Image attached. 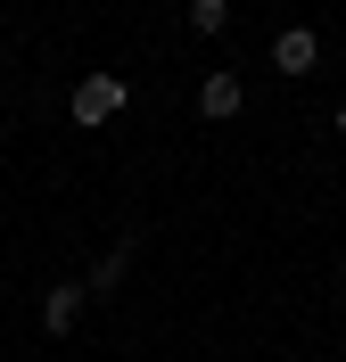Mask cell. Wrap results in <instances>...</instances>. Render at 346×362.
<instances>
[{"label":"cell","instance_id":"6da1fadb","mask_svg":"<svg viewBox=\"0 0 346 362\" xmlns=\"http://www.w3.org/2000/svg\"><path fill=\"white\" fill-rule=\"evenodd\" d=\"M124 99H132V90L115 83V74H83V83H74V124H108V115H124Z\"/></svg>","mask_w":346,"mask_h":362},{"label":"cell","instance_id":"7a4b0ae2","mask_svg":"<svg viewBox=\"0 0 346 362\" xmlns=\"http://www.w3.org/2000/svg\"><path fill=\"white\" fill-rule=\"evenodd\" d=\"M272 66L280 74H313L322 66V33H313V25H289V33L272 42Z\"/></svg>","mask_w":346,"mask_h":362},{"label":"cell","instance_id":"3957f363","mask_svg":"<svg viewBox=\"0 0 346 362\" xmlns=\"http://www.w3.org/2000/svg\"><path fill=\"white\" fill-rule=\"evenodd\" d=\"M83 296H91L83 280H67V288H50V296H42V329H50V338H67L74 321H83Z\"/></svg>","mask_w":346,"mask_h":362},{"label":"cell","instance_id":"277c9868","mask_svg":"<svg viewBox=\"0 0 346 362\" xmlns=\"http://www.w3.org/2000/svg\"><path fill=\"white\" fill-rule=\"evenodd\" d=\"M239 99H248V90H239V74H207V83H198V115H214V124H223V115H239Z\"/></svg>","mask_w":346,"mask_h":362},{"label":"cell","instance_id":"5b68a950","mask_svg":"<svg viewBox=\"0 0 346 362\" xmlns=\"http://www.w3.org/2000/svg\"><path fill=\"white\" fill-rule=\"evenodd\" d=\"M124 272H132V247H108V255L91 264V280H83V288H91V296H108L115 280H124Z\"/></svg>","mask_w":346,"mask_h":362},{"label":"cell","instance_id":"8992f818","mask_svg":"<svg viewBox=\"0 0 346 362\" xmlns=\"http://www.w3.org/2000/svg\"><path fill=\"white\" fill-rule=\"evenodd\" d=\"M190 33H231V0H190Z\"/></svg>","mask_w":346,"mask_h":362},{"label":"cell","instance_id":"52a82bcc","mask_svg":"<svg viewBox=\"0 0 346 362\" xmlns=\"http://www.w3.org/2000/svg\"><path fill=\"white\" fill-rule=\"evenodd\" d=\"M338 132H346V107H338Z\"/></svg>","mask_w":346,"mask_h":362},{"label":"cell","instance_id":"ba28073f","mask_svg":"<svg viewBox=\"0 0 346 362\" xmlns=\"http://www.w3.org/2000/svg\"><path fill=\"white\" fill-rule=\"evenodd\" d=\"M338 296H346V288H338Z\"/></svg>","mask_w":346,"mask_h":362}]
</instances>
